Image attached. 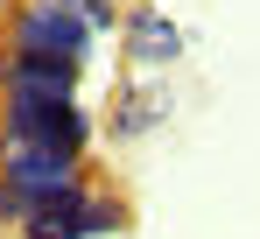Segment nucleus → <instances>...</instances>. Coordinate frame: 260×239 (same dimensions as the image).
<instances>
[{"label": "nucleus", "instance_id": "f257e3e1", "mask_svg": "<svg viewBox=\"0 0 260 239\" xmlns=\"http://www.w3.org/2000/svg\"><path fill=\"white\" fill-rule=\"evenodd\" d=\"M7 141H43L63 155H85L91 120L78 113V99H43V92H7Z\"/></svg>", "mask_w": 260, "mask_h": 239}, {"label": "nucleus", "instance_id": "f03ea898", "mask_svg": "<svg viewBox=\"0 0 260 239\" xmlns=\"http://www.w3.org/2000/svg\"><path fill=\"white\" fill-rule=\"evenodd\" d=\"M14 42L28 49H49V56H71V64H91V21L63 0H28L14 14Z\"/></svg>", "mask_w": 260, "mask_h": 239}, {"label": "nucleus", "instance_id": "7ed1b4c3", "mask_svg": "<svg viewBox=\"0 0 260 239\" xmlns=\"http://www.w3.org/2000/svg\"><path fill=\"white\" fill-rule=\"evenodd\" d=\"M78 71L71 56H49L28 42H7V92H43V99H78Z\"/></svg>", "mask_w": 260, "mask_h": 239}, {"label": "nucleus", "instance_id": "20e7f679", "mask_svg": "<svg viewBox=\"0 0 260 239\" xmlns=\"http://www.w3.org/2000/svg\"><path fill=\"white\" fill-rule=\"evenodd\" d=\"M120 28H127V56L134 64H176L183 56V28L169 14H155V7H134Z\"/></svg>", "mask_w": 260, "mask_h": 239}, {"label": "nucleus", "instance_id": "39448f33", "mask_svg": "<svg viewBox=\"0 0 260 239\" xmlns=\"http://www.w3.org/2000/svg\"><path fill=\"white\" fill-rule=\"evenodd\" d=\"M78 225H85V239H99V232H127L134 218H127V204H120V197H85Z\"/></svg>", "mask_w": 260, "mask_h": 239}, {"label": "nucleus", "instance_id": "423d86ee", "mask_svg": "<svg viewBox=\"0 0 260 239\" xmlns=\"http://www.w3.org/2000/svg\"><path fill=\"white\" fill-rule=\"evenodd\" d=\"M162 106H169L162 92H134V99H127V113H120V134H148V127L162 120Z\"/></svg>", "mask_w": 260, "mask_h": 239}, {"label": "nucleus", "instance_id": "0eeeda50", "mask_svg": "<svg viewBox=\"0 0 260 239\" xmlns=\"http://www.w3.org/2000/svg\"><path fill=\"white\" fill-rule=\"evenodd\" d=\"M21 218H36V204H28V190L0 183V225H21Z\"/></svg>", "mask_w": 260, "mask_h": 239}, {"label": "nucleus", "instance_id": "6e6552de", "mask_svg": "<svg viewBox=\"0 0 260 239\" xmlns=\"http://www.w3.org/2000/svg\"><path fill=\"white\" fill-rule=\"evenodd\" d=\"M63 7H91V0H63Z\"/></svg>", "mask_w": 260, "mask_h": 239}]
</instances>
